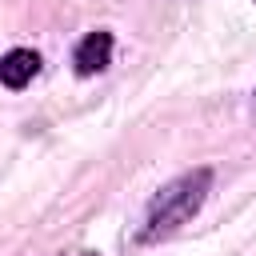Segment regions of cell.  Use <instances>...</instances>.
I'll use <instances>...</instances> for the list:
<instances>
[{
    "label": "cell",
    "mask_w": 256,
    "mask_h": 256,
    "mask_svg": "<svg viewBox=\"0 0 256 256\" xmlns=\"http://www.w3.org/2000/svg\"><path fill=\"white\" fill-rule=\"evenodd\" d=\"M208 192H212V168H192V172L168 180V184L148 200L140 240H144V244H156V240L172 236L180 224H188V220L200 212V204L208 200Z\"/></svg>",
    "instance_id": "obj_1"
},
{
    "label": "cell",
    "mask_w": 256,
    "mask_h": 256,
    "mask_svg": "<svg viewBox=\"0 0 256 256\" xmlns=\"http://www.w3.org/2000/svg\"><path fill=\"white\" fill-rule=\"evenodd\" d=\"M108 60H112V32H104V28H100V32H88V36L76 44V52H72V64H76L80 76L104 72Z\"/></svg>",
    "instance_id": "obj_2"
},
{
    "label": "cell",
    "mask_w": 256,
    "mask_h": 256,
    "mask_svg": "<svg viewBox=\"0 0 256 256\" xmlns=\"http://www.w3.org/2000/svg\"><path fill=\"white\" fill-rule=\"evenodd\" d=\"M36 72H40V56L32 48H12L0 56V84L4 88H28Z\"/></svg>",
    "instance_id": "obj_3"
}]
</instances>
